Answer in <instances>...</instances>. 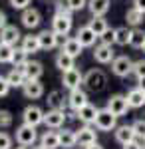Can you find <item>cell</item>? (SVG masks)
Returning a JSON list of instances; mask_svg holds the SVG:
<instances>
[{"instance_id":"cell-41","label":"cell","mask_w":145,"mask_h":149,"mask_svg":"<svg viewBox=\"0 0 145 149\" xmlns=\"http://www.w3.org/2000/svg\"><path fill=\"white\" fill-rule=\"evenodd\" d=\"M0 149H12V137L6 131H0Z\"/></svg>"},{"instance_id":"cell-47","label":"cell","mask_w":145,"mask_h":149,"mask_svg":"<svg viewBox=\"0 0 145 149\" xmlns=\"http://www.w3.org/2000/svg\"><path fill=\"white\" fill-rule=\"evenodd\" d=\"M133 6L139 8L141 12H145V0H133Z\"/></svg>"},{"instance_id":"cell-46","label":"cell","mask_w":145,"mask_h":149,"mask_svg":"<svg viewBox=\"0 0 145 149\" xmlns=\"http://www.w3.org/2000/svg\"><path fill=\"white\" fill-rule=\"evenodd\" d=\"M4 26H8V16H6L4 10H0V30H2Z\"/></svg>"},{"instance_id":"cell-18","label":"cell","mask_w":145,"mask_h":149,"mask_svg":"<svg viewBox=\"0 0 145 149\" xmlns=\"http://www.w3.org/2000/svg\"><path fill=\"white\" fill-rule=\"evenodd\" d=\"M22 70H24V74H26V80H40L42 74H44V66L38 60H28L22 66Z\"/></svg>"},{"instance_id":"cell-16","label":"cell","mask_w":145,"mask_h":149,"mask_svg":"<svg viewBox=\"0 0 145 149\" xmlns=\"http://www.w3.org/2000/svg\"><path fill=\"white\" fill-rule=\"evenodd\" d=\"M0 42H4V44H10V46H16L18 42H22V34H20V30L16 28V26H4L2 30H0Z\"/></svg>"},{"instance_id":"cell-43","label":"cell","mask_w":145,"mask_h":149,"mask_svg":"<svg viewBox=\"0 0 145 149\" xmlns=\"http://www.w3.org/2000/svg\"><path fill=\"white\" fill-rule=\"evenodd\" d=\"M68 2H70V6H72V10H74V12L88 8V0H68Z\"/></svg>"},{"instance_id":"cell-39","label":"cell","mask_w":145,"mask_h":149,"mask_svg":"<svg viewBox=\"0 0 145 149\" xmlns=\"http://www.w3.org/2000/svg\"><path fill=\"white\" fill-rule=\"evenodd\" d=\"M100 40L103 44H115V28H107V30L100 36Z\"/></svg>"},{"instance_id":"cell-7","label":"cell","mask_w":145,"mask_h":149,"mask_svg":"<svg viewBox=\"0 0 145 149\" xmlns=\"http://www.w3.org/2000/svg\"><path fill=\"white\" fill-rule=\"evenodd\" d=\"M62 84H64L66 90H76V88H79L84 84V74L74 66V68L62 72Z\"/></svg>"},{"instance_id":"cell-13","label":"cell","mask_w":145,"mask_h":149,"mask_svg":"<svg viewBox=\"0 0 145 149\" xmlns=\"http://www.w3.org/2000/svg\"><path fill=\"white\" fill-rule=\"evenodd\" d=\"M93 60H96L98 64H112L113 60H115L112 44H103V42H101L100 46L93 48Z\"/></svg>"},{"instance_id":"cell-40","label":"cell","mask_w":145,"mask_h":149,"mask_svg":"<svg viewBox=\"0 0 145 149\" xmlns=\"http://www.w3.org/2000/svg\"><path fill=\"white\" fill-rule=\"evenodd\" d=\"M133 129H135V135H137L139 139H145V119L133 121Z\"/></svg>"},{"instance_id":"cell-26","label":"cell","mask_w":145,"mask_h":149,"mask_svg":"<svg viewBox=\"0 0 145 149\" xmlns=\"http://www.w3.org/2000/svg\"><path fill=\"white\" fill-rule=\"evenodd\" d=\"M6 80L12 88H22L24 81H26V74H24L22 68H12L8 74H6Z\"/></svg>"},{"instance_id":"cell-38","label":"cell","mask_w":145,"mask_h":149,"mask_svg":"<svg viewBox=\"0 0 145 149\" xmlns=\"http://www.w3.org/2000/svg\"><path fill=\"white\" fill-rule=\"evenodd\" d=\"M131 74H133L137 80L143 78V76H145V60H137V62H133V70H131Z\"/></svg>"},{"instance_id":"cell-52","label":"cell","mask_w":145,"mask_h":149,"mask_svg":"<svg viewBox=\"0 0 145 149\" xmlns=\"http://www.w3.org/2000/svg\"><path fill=\"white\" fill-rule=\"evenodd\" d=\"M141 50H143V54H145V44H143V48H141Z\"/></svg>"},{"instance_id":"cell-28","label":"cell","mask_w":145,"mask_h":149,"mask_svg":"<svg viewBox=\"0 0 145 149\" xmlns=\"http://www.w3.org/2000/svg\"><path fill=\"white\" fill-rule=\"evenodd\" d=\"M62 50H64V52H68L70 56L78 58L79 54H82L84 46H82V42H79L78 38H66V42L62 44Z\"/></svg>"},{"instance_id":"cell-27","label":"cell","mask_w":145,"mask_h":149,"mask_svg":"<svg viewBox=\"0 0 145 149\" xmlns=\"http://www.w3.org/2000/svg\"><path fill=\"white\" fill-rule=\"evenodd\" d=\"M143 16L145 12H141L139 8H129V10L125 12V22H127V26H131V28H137V26H141L143 24Z\"/></svg>"},{"instance_id":"cell-33","label":"cell","mask_w":145,"mask_h":149,"mask_svg":"<svg viewBox=\"0 0 145 149\" xmlns=\"http://www.w3.org/2000/svg\"><path fill=\"white\" fill-rule=\"evenodd\" d=\"M89 28H91L98 36H101L109 26H107V20H105L103 16H91V20H89Z\"/></svg>"},{"instance_id":"cell-34","label":"cell","mask_w":145,"mask_h":149,"mask_svg":"<svg viewBox=\"0 0 145 149\" xmlns=\"http://www.w3.org/2000/svg\"><path fill=\"white\" fill-rule=\"evenodd\" d=\"M28 56H30V54H28V52H26V50H24L22 46H20V48H16V46H14V56H12V66H14V68H22L24 64L28 62Z\"/></svg>"},{"instance_id":"cell-36","label":"cell","mask_w":145,"mask_h":149,"mask_svg":"<svg viewBox=\"0 0 145 149\" xmlns=\"http://www.w3.org/2000/svg\"><path fill=\"white\" fill-rule=\"evenodd\" d=\"M54 8H56V14H62V16H72V6L68 0H54Z\"/></svg>"},{"instance_id":"cell-49","label":"cell","mask_w":145,"mask_h":149,"mask_svg":"<svg viewBox=\"0 0 145 149\" xmlns=\"http://www.w3.org/2000/svg\"><path fill=\"white\" fill-rule=\"evenodd\" d=\"M86 149H103V147H101L100 143L96 141V143H91V145H89V147H86Z\"/></svg>"},{"instance_id":"cell-32","label":"cell","mask_w":145,"mask_h":149,"mask_svg":"<svg viewBox=\"0 0 145 149\" xmlns=\"http://www.w3.org/2000/svg\"><path fill=\"white\" fill-rule=\"evenodd\" d=\"M145 44V30H141L139 26L137 28H131V40H129V46L141 50Z\"/></svg>"},{"instance_id":"cell-6","label":"cell","mask_w":145,"mask_h":149,"mask_svg":"<svg viewBox=\"0 0 145 149\" xmlns=\"http://www.w3.org/2000/svg\"><path fill=\"white\" fill-rule=\"evenodd\" d=\"M133 70V62L129 56H115V60L112 62V72L117 78H127Z\"/></svg>"},{"instance_id":"cell-24","label":"cell","mask_w":145,"mask_h":149,"mask_svg":"<svg viewBox=\"0 0 145 149\" xmlns=\"http://www.w3.org/2000/svg\"><path fill=\"white\" fill-rule=\"evenodd\" d=\"M127 102H129V107H133V109L143 107L145 105V92L141 90V88L129 90V92H127Z\"/></svg>"},{"instance_id":"cell-11","label":"cell","mask_w":145,"mask_h":149,"mask_svg":"<svg viewBox=\"0 0 145 149\" xmlns=\"http://www.w3.org/2000/svg\"><path fill=\"white\" fill-rule=\"evenodd\" d=\"M22 93L28 100H40L44 95V84L40 80H26L22 86Z\"/></svg>"},{"instance_id":"cell-42","label":"cell","mask_w":145,"mask_h":149,"mask_svg":"<svg viewBox=\"0 0 145 149\" xmlns=\"http://www.w3.org/2000/svg\"><path fill=\"white\" fill-rule=\"evenodd\" d=\"M10 84H8V80H6V76H4V78H2V76H0V97H6V95H8V92H10Z\"/></svg>"},{"instance_id":"cell-29","label":"cell","mask_w":145,"mask_h":149,"mask_svg":"<svg viewBox=\"0 0 145 149\" xmlns=\"http://www.w3.org/2000/svg\"><path fill=\"white\" fill-rule=\"evenodd\" d=\"M20 46L28 52V54H38L42 48H40V40H38V36H32V34H28V36H22V44Z\"/></svg>"},{"instance_id":"cell-51","label":"cell","mask_w":145,"mask_h":149,"mask_svg":"<svg viewBox=\"0 0 145 149\" xmlns=\"http://www.w3.org/2000/svg\"><path fill=\"white\" fill-rule=\"evenodd\" d=\"M12 149H30V147H26V145H18V147H12Z\"/></svg>"},{"instance_id":"cell-19","label":"cell","mask_w":145,"mask_h":149,"mask_svg":"<svg viewBox=\"0 0 145 149\" xmlns=\"http://www.w3.org/2000/svg\"><path fill=\"white\" fill-rule=\"evenodd\" d=\"M113 133H115V141L121 143V145H125V143H129V141L137 139L133 125H117L115 129H113Z\"/></svg>"},{"instance_id":"cell-20","label":"cell","mask_w":145,"mask_h":149,"mask_svg":"<svg viewBox=\"0 0 145 149\" xmlns=\"http://www.w3.org/2000/svg\"><path fill=\"white\" fill-rule=\"evenodd\" d=\"M76 115H78V119L84 123V125H91L93 121H96V115H98V107L96 105H91V103H86L84 107H79L78 111H76Z\"/></svg>"},{"instance_id":"cell-4","label":"cell","mask_w":145,"mask_h":149,"mask_svg":"<svg viewBox=\"0 0 145 149\" xmlns=\"http://www.w3.org/2000/svg\"><path fill=\"white\" fill-rule=\"evenodd\" d=\"M107 109L115 113L117 117H123V115L127 113L131 107H129V102H127V95H123V93H113L112 97L107 100Z\"/></svg>"},{"instance_id":"cell-45","label":"cell","mask_w":145,"mask_h":149,"mask_svg":"<svg viewBox=\"0 0 145 149\" xmlns=\"http://www.w3.org/2000/svg\"><path fill=\"white\" fill-rule=\"evenodd\" d=\"M123 149H145V147L141 145V143H139V141H137V139H133V141L125 143V145H123Z\"/></svg>"},{"instance_id":"cell-1","label":"cell","mask_w":145,"mask_h":149,"mask_svg":"<svg viewBox=\"0 0 145 149\" xmlns=\"http://www.w3.org/2000/svg\"><path fill=\"white\" fill-rule=\"evenodd\" d=\"M105 84H107V76L100 68H93L88 74H84V86L88 92H101L105 88Z\"/></svg>"},{"instance_id":"cell-22","label":"cell","mask_w":145,"mask_h":149,"mask_svg":"<svg viewBox=\"0 0 145 149\" xmlns=\"http://www.w3.org/2000/svg\"><path fill=\"white\" fill-rule=\"evenodd\" d=\"M40 143L48 149H58L60 147V131L48 127V131H44V133L40 135Z\"/></svg>"},{"instance_id":"cell-21","label":"cell","mask_w":145,"mask_h":149,"mask_svg":"<svg viewBox=\"0 0 145 149\" xmlns=\"http://www.w3.org/2000/svg\"><path fill=\"white\" fill-rule=\"evenodd\" d=\"M58 131H60V147H64V149L78 147V137H76V131H74V129L60 127Z\"/></svg>"},{"instance_id":"cell-50","label":"cell","mask_w":145,"mask_h":149,"mask_svg":"<svg viewBox=\"0 0 145 149\" xmlns=\"http://www.w3.org/2000/svg\"><path fill=\"white\" fill-rule=\"evenodd\" d=\"M30 149H48V147H44V145L40 143V145H32V147H30Z\"/></svg>"},{"instance_id":"cell-10","label":"cell","mask_w":145,"mask_h":149,"mask_svg":"<svg viewBox=\"0 0 145 149\" xmlns=\"http://www.w3.org/2000/svg\"><path fill=\"white\" fill-rule=\"evenodd\" d=\"M20 20H22V26H24V28L34 30V28H38V26L42 24V14H40V10H38V8L28 6V8H24V10H22Z\"/></svg>"},{"instance_id":"cell-35","label":"cell","mask_w":145,"mask_h":149,"mask_svg":"<svg viewBox=\"0 0 145 149\" xmlns=\"http://www.w3.org/2000/svg\"><path fill=\"white\" fill-rule=\"evenodd\" d=\"M12 56H14V46L0 42V64H12Z\"/></svg>"},{"instance_id":"cell-37","label":"cell","mask_w":145,"mask_h":149,"mask_svg":"<svg viewBox=\"0 0 145 149\" xmlns=\"http://www.w3.org/2000/svg\"><path fill=\"white\" fill-rule=\"evenodd\" d=\"M14 123V117L8 109H0V129H8Z\"/></svg>"},{"instance_id":"cell-44","label":"cell","mask_w":145,"mask_h":149,"mask_svg":"<svg viewBox=\"0 0 145 149\" xmlns=\"http://www.w3.org/2000/svg\"><path fill=\"white\" fill-rule=\"evenodd\" d=\"M30 2H32V0H10V6L14 10H24V8L30 6Z\"/></svg>"},{"instance_id":"cell-23","label":"cell","mask_w":145,"mask_h":149,"mask_svg":"<svg viewBox=\"0 0 145 149\" xmlns=\"http://www.w3.org/2000/svg\"><path fill=\"white\" fill-rule=\"evenodd\" d=\"M48 109H64L66 111V105H68V100L64 97V93L60 90H54V92L48 93Z\"/></svg>"},{"instance_id":"cell-53","label":"cell","mask_w":145,"mask_h":149,"mask_svg":"<svg viewBox=\"0 0 145 149\" xmlns=\"http://www.w3.org/2000/svg\"><path fill=\"white\" fill-rule=\"evenodd\" d=\"M143 147H145V139H143Z\"/></svg>"},{"instance_id":"cell-12","label":"cell","mask_w":145,"mask_h":149,"mask_svg":"<svg viewBox=\"0 0 145 149\" xmlns=\"http://www.w3.org/2000/svg\"><path fill=\"white\" fill-rule=\"evenodd\" d=\"M72 16H62V14H54V18H52V30L60 36H68L72 32Z\"/></svg>"},{"instance_id":"cell-17","label":"cell","mask_w":145,"mask_h":149,"mask_svg":"<svg viewBox=\"0 0 145 149\" xmlns=\"http://www.w3.org/2000/svg\"><path fill=\"white\" fill-rule=\"evenodd\" d=\"M76 38L82 42V46H84V48L96 46V42L100 40V36H98L93 30H91V28H89V24H88V26H82V28H79L78 34H76Z\"/></svg>"},{"instance_id":"cell-31","label":"cell","mask_w":145,"mask_h":149,"mask_svg":"<svg viewBox=\"0 0 145 149\" xmlns=\"http://www.w3.org/2000/svg\"><path fill=\"white\" fill-rule=\"evenodd\" d=\"M131 40V26H119L115 28V44L117 46H127Z\"/></svg>"},{"instance_id":"cell-30","label":"cell","mask_w":145,"mask_h":149,"mask_svg":"<svg viewBox=\"0 0 145 149\" xmlns=\"http://www.w3.org/2000/svg\"><path fill=\"white\" fill-rule=\"evenodd\" d=\"M74 60H76L74 56H70L68 52L62 50V52L56 56V68L60 70V72H66V70H70V68H74V66H76V64H74Z\"/></svg>"},{"instance_id":"cell-14","label":"cell","mask_w":145,"mask_h":149,"mask_svg":"<svg viewBox=\"0 0 145 149\" xmlns=\"http://www.w3.org/2000/svg\"><path fill=\"white\" fill-rule=\"evenodd\" d=\"M88 103V93L84 92L82 88H76V90H70V95H68V107L72 111H78L79 107H84Z\"/></svg>"},{"instance_id":"cell-25","label":"cell","mask_w":145,"mask_h":149,"mask_svg":"<svg viewBox=\"0 0 145 149\" xmlns=\"http://www.w3.org/2000/svg\"><path fill=\"white\" fill-rule=\"evenodd\" d=\"M88 10L91 16H105L109 10V0H88Z\"/></svg>"},{"instance_id":"cell-8","label":"cell","mask_w":145,"mask_h":149,"mask_svg":"<svg viewBox=\"0 0 145 149\" xmlns=\"http://www.w3.org/2000/svg\"><path fill=\"white\" fill-rule=\"evenodd\" d=\"M68 119V113L64 109H48L44 115V125L50 127V129H60V127H64Z\"/></svg>"},{"instance_id":"cell-48","label":"cell","mask_w":145,"mask_h":149,"mask_svg":"<svg viewBox=\"0 0 145 149\" xmlns=\"http://www.w3.org/2000/svg\"><path fill=\"white\" fill-rule=\"evenodd\" d=\"M137 88H141V90L145 92V76H143V78H139V80H137Z\"/></svg>"},{"instance_id":"cell-3","label":"cell","mask_w":145,"mask_h":149,"mask_svg":"<svg viewBox=\"0 0 145 149\" xmlns=\"http://www.w3.org/2000/svg\"><path fill=\"white\" fill-rule=\"evenodd\" d=\"M38 131L34 125H28V123H22V125L16 127V143L18 145H26V147H32L38 141Z\"/></svg>"},{"instance_id":"cell-15","label":"cell","mask_w":145,"mask_h":149,"mask_svg":"<svg viewBox=\"0 0 145 149\" xmlns=\"http://www.w3.org/2000/svg\"><path fill=\"white\" fill-rule=\"evenodd\" d=\"M38 40H40V48L46 50V52H50V50H54L56 46H60V36L54 30H42L38 34Z\"/></svg>"},{"instance_id":"cell-5","label":"cell","mask_w":145,"mask_h":149,"mask_svg":"<svg viewBox=\"0 0 145 149\" xmlns=\"http://www.w3.org/2000/svg\"><path fill=\"white\" fill-rule=\"evenodd\" d=\"M44 115H46V111L42 107H38V105H28V107H24V111H22V121L28 123V125L38 127V125L44 123Z\"/></svg>"},{"instance_id":"cell-9","label":"cell","mask_w":145,"mask_h":149,"mask_svg":"<svg viewBox=\"0 0 145 149\" xmlns=\"http://www.w3.org/2000/svg\"><path fill=\"white\" fill-rule=\"evenodd\" d=\"M76 137H78V147L86 149L91 143L98 141V131H96V127H91V125H84L76 131Z\"/></svg>"},{"instance_id":"cell-2","label":"cell","mask_w":145,"mask_h":149,"mask_svg":"<svg viewBox=\"0 0 145 149\" xmlns=\"http://www.w3.org/2000/svg\"><path fill=\"white\" fill-rule=\"evenodd\" d=\"M93 125H96L98 131H113V129L117 127V115L112 113L107 107L98 109V115H96Z\"/></svg>"}]
</instances>
